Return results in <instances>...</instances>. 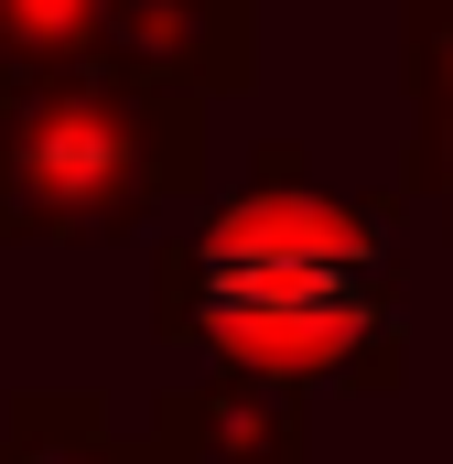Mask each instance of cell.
I'll return each instance as SVG.
<instances>
[{
    "label": "cell",
    "mask_w": 453,
    "mask_h": 464,
    "mask_svg": "<svg viewBox=\"0 0 453 464\" xmlns=\"http://www.w3.org/2000/svg\"><path fill=\"white\" fill-rule=\"evenodd\" d=\"M11 65H109V0H0Z\"/></svg>",
    "instance_id": "cell-7"
},
{
    "label": "cell",
    "mask_w": 453,
    "mask_h": 464,
    "mask_svg": "<svg viewBox=\"0 0 453 464\" xmlns=\"http://www.w3.org/2000/svg\"><path fill=\"white\" fill-rule=\"evenodd\" d=\"M151 464H303V400L259 378H184L151 400Z\"/></svg>",
    "instance_id": "cell-3"
},
{
    "label": "cell",
    "mask_w": 453,
    "mask_h": 464,
    "mask_svg": "<svg viewBox=\"0 0 453 464\" xmlns=\"http://www.w3.org/2000/svg\"><path fill=\"white\" fill-rule=\"evenodd\" d=\"M206 184L195 87L130 65H22L0 87V237H119Z\"/></svg>",
    "instance_id": "cell-2"
},
{
    "label": "cell",
    "mask_w": 453,
    "mask_h": 464,
    "mask_svg": "<svg viewBox=\"0 0 453 464\" xmlns=\"http://www.w3.org/2000/svg\"><path fill=\"white\" fill-rule=\"evenodd\" d=\"M109 65L162 87H248V0H109Z\"/></svg>",
    "instance_id": "cell-4"
},
{
    "label": "cell",
    "mask_w": 453,
    "mask_h": 464,
    "mask_svg": "<svg viewBox=\"0 0 453 464\" xmlns=\"http://www.w3.org/2000/svg\"><path fill=\"white\" fill-rule=\"evenodd\" d=\"M410 248L389 206L324 195L292 151H259L248 184L162 248V335L259 389H400L410 367Z\"/></svg>",
    "instance_id": "cell-1"
},
{
    "label": "cell",
    "mask_w": 453,
    "mask_h": 464,
    "mask_svg": "<svg viewBox=\"0 0 453 464\" xmlns=\"http://www.w3.org/2000/svg\"><path fill=\"white\" fill-rule=\"evenodd\" d=\"M410 195L453 217V0H410Z\"/></svg>",
    "instance_id": "cell-5"
},
{
    "label": "cell",
    "mask_w": 453,
    "mask_h": 464,
    "mask_svg": "<svg viewBox=\"0 0 453 464\" xmlns=\"http://www.w3.org/2000/svg\"><path fill=\"white\" fill-rule=\"evenodd\" d=\"M11 76H22V65H11V44H0V87H11Z\"/></svg>",
    "instance_id": "cell-8"
},
{
    "label": "cell",
    "mask_w": 453,
    "mask_h": 464,
    "mask_svg": "<svg viewBox=\"0 0 453 464\" xmlns=\"http://www.w3.org/2000/svg\"><path fill=\"white\" fill-rule=\"evenodd\" d=\"M0 464H151V443H119L87 389H22L0 411Z\"/></svg>",
    "instance_id": "cell-6"
}]
</instances>
